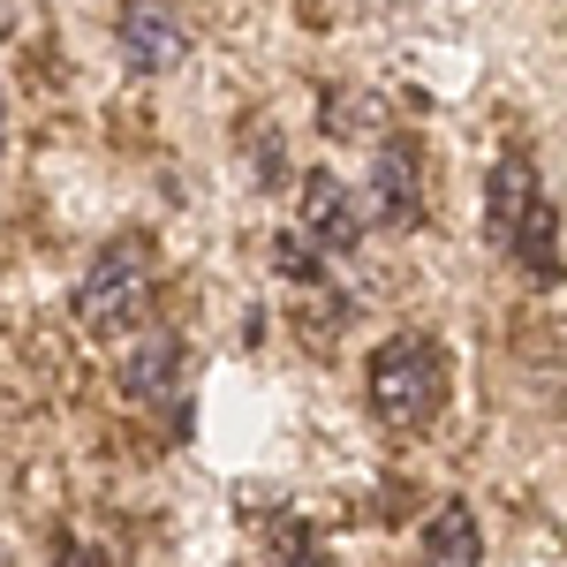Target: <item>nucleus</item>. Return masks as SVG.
Returning <instances> with one entry per match:
<instances>
[{
  "label": "nucleus",
  "instance_id": "nucleus-1",
  "mask_svg": "<svg viewBox=\"0 0 567 567\" xmlns=\"http://www.w3.org/2000/svg\"><path fill=\"white\" fill-rule=\"evenodd\" d=\"M484 243L492 258H507L529 288H553L567 272V235H560V197L545 189L537 159L523 144H507L484 175Z\"/></svg>",
  "mask_w": 567,
  "mask_h": 567
},
{
  "label": "nucleus",
  "instance_id": "nucleus-2",
  "mask_svg": "<svg viewBox=\"0 0 567 567\" xmlns=\"http://www.w3.org/2000/svg\"><path fill=\"white\" fill-rule=\"evenodd\" d=\"M363 401L379 432H432L454 401V355L439 333H386L363 363Z\"/></svg>",
  "mask_w": 567,
  "mask_h": 567
},
{
  "label": "nucleus",
  "instance_id": "nucleus-3",
  "mask_svg": "<svg viewBox=\"0 0 567 567\" xmlns=\"http://www.w3.org/2000/svg\"><path fill=\"white\" fill-rule=\"evenodd\" d=\"M144 303H152V235L122 227V235H106L91 250L84 280H76V318H84V333L114 341V333H130L144 318Z\"/></svg>",
  "mask_w": 567,
  "mask_h": 567
},
{
  "label": "nucleus",
  "instance_id": "nucleus-4",
  "mask_svg": "<svg viewBox=\"0 0 567 567\" xmlns=\"http://www.w3.org/2000/svg\"><path fill=\"white\" fill-rule=\"evenodd\" d=\"M363 197H355L341 175H303V189H296V235H288V250H296V265H326V258H349L355 243H363Z\"/></svg>",
  "mask_w": 567,
  "mask_h": 567
},
{
  "label": "nucleus",
  "instance_id": "nucleus-5",
  "mask_svg": "<svg viewBox=\"0 0 567 567\" xmlns=\"http://www.w3.org/2000/svg\"><path fill=\"white\" fill-rule=\"evenodd\" d=\"M189 16H182L175 0H122V16H114V53L130 61L136 76H175L182 61H189Z\"/></svg>",
  "mask_w": 567,
  "mask_h": 567
},
{
  "label": "nucleus",
  "instance_id": "nucleus-6",
  "mask_svg": "<svg viewBox=\"0 0 567 567\" xmlns=\"http://www.w3.org/2000/svg\"><path fill=\"white\" fill-rule=\"evenodd\" d=\"M424 152L409 144V136H386L379 152H371V182H363V219H379L386 235H409V227H424Z\"/></svg>",
  "mask_w": 567,
  "mask_h": 567
},
{
  "label": "nucleus",
  "instance_id": "nucleus-7",
  "mask_svg": "<svg viewBox=\"0 0 567 567\" xmlns=\"http://www.w3.org/2000/svg\"><path fill=\"white\" fill-rule=\"evenodd\" d=\"M182 333H136L130 363H122V393H130L136 409H182Z\"/></svg>",
  "mask_w": 567,
  "mask_h": 567
},
{
  "label": "nucleus",
  "instance_id": "nucleus-8",
  "mask_svg": "<svg viewBox=\"0 0 567 567\" xmlns=\"http://www.w3.org/2000/svg\"><path fill=\"white\" fill-rule=\"evenodd\" d=\"M416 545H424L432 560L477 567L484 560V529H477V515H470V499H439L432 515H424V529H416Z\"/></svg>",
  "mask_w": 567,
  "mask_h": 567
},
{
  "label": "nucleus",
  "instance_id": "nucleus-9",
  "mask_svg": "<svg viewBox=\"0 0 567 567\" xmlns=\"http://www.w3.org/2000/svg\"><path fill=\"white\" fill-rule=\"evenodd\" d=\"M0 152H8V91H0Z\"/></svg>",
  "mask_w": 567,
  "mask_h": 567
}]
</instances>
